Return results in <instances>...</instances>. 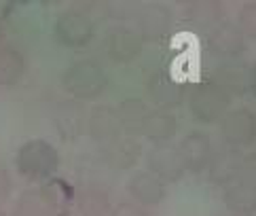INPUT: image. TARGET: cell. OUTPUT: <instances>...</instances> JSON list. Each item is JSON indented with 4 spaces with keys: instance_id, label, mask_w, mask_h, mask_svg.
<instances>
[{
    "instance_id": "6da1fadb",
    "label": "cell",
    "mask_w": 256,
    "mask_h": 216,
    "mask_svg": "<svg viewBox=\"0 0 256 216\" xmlns=\"http://www.w3.org/2000/svg\"><path fill=\"white\" fill-rule=\"evenodd\" d=\"M60 152L51 142L34 138L24 142L15 157V166L26 180L30 182H40L58 172L60 168Z\"/></svg>"
},
{
    "instance_id": "7a4b0ae2",
    "label": "cell",
    "mask_w": 256,
    "mask_h": 216,
    "mask_svg": "<svg viewBox=\"0 0 256 216\" xmlns=\"http://www.w3.org/2000/svg\"><path fill=\"white\" fill-rule=\"evenodd\" d=\"M108 83H110V78H108L106 70L102 68V64H98L94 60L72 62L62 74L64 89L70 96L80 98V100H94V98L102 96Z\"/></svg>"
},
{
    "instance_id": "3957f363",
    "label": "cell",
    "mask_w": 256,
    "mask_h": 216,
    "mask_svg": "<svg viewBox=\"0 0 256 216\" xmlns=\"http://www.w3.org/2000/svg\"><path fill=\"white\" fill-rule=\"evenodd\" d=\"M231 106V96L222 92L212 80L195 83L188 92V108L201 123H216L226 114Z\"/></svg>"
},
{
    "instance_id": "277c9868",
    "label": "cell",
    "mask_w": 256,
    "mask_h": 216,
    "mask_svg": "<svg viewBox=\"0 0 256 216\" xmlns=\"http://www.w3.org/2000/svg\"><path fill=\"white\" fill-rule=\"evenodd\" d=\"M94 34L96 24L83 11H64L53 24V36L64 47H85Z\"/></svg>"
},
{
    "instance_id": "5b68a950",
    "label": "cell",
    "mask_w": 256,
    "mask_h": 216,
    "mask_svg": "<svg viewBox=\"0 0 256 216\" xmlns=\"http://www.w3.org/2000/svg\"><path fill=\"white\" fill-rule=\"evenodd\" d=\"M220 136L231 146H248L256 140V114L248 108H237L220 119Z\"/></svg>"
},
{
    "instance_id": "8992f818",
    "label": "cell",
    "mask_w": 256,
    "mask_h": 216,
    "mask_svg": "<svg viewBox=\"0 0 256 216\" xmlns=\"http://www.w3.org/2000/svg\"><path fill=\"white\" fill-rule=\"evenodd\" d=\"M142 38L132 28H114L104 36V56L112 64H130L142 53Z\"/></svg>"
},
{
    "instance_id": "52a82bcc",
    "label": "cell",
    "mask_w": 256,
    "mask_h": 216,
    "mask_svg": "<svg viewBox=\"0 0 256 216\" xmlns=\"http://www.w3.org/2000/svg\"><path fill=\"white\" fill-rule=\"evenodd\" d=\"M178 155L182 159L184 170H188V172H204L214 157V144L206 134L193 132L186 134L178 144Z\"/></svg>"
},
{
    "instance_id": "ba28073f",
    "label": "cell",
    "mask_w": 256,
    "mask_h": 216,
    "mask_svg": "<svg viewBox=\"0 0 256 216\" xmlns=\"http://www.w3.org/2000/svg\"><path fill=\"white\" fill-rule=\"evenodd\" d=\"M146 166H148V172L157 176L161 182H178L186 172L178 155V148L168 146V144L154 146L146 157Z\"/></svg>"
},
{
    "instance_id": "9c48e42d",
    "label": "cell",
    "mask_w": 256,
    "mask_h": 216,
    "mask_svg": "<svg viewBox=\"0 0 256 216\" xmlns=\"http://www.w3.org/2000/svg\"><path fill=\"white\" fill-rule=\"evenodd\" d=\"M53 125H56L58 134L64 140H78L87 130V110L83 104L74 100L58 104L56 112H53Z\"/></svg>"
},
{
    "instance_id": "30bf717a",
    "label": "cell",
    "mask_w": 256,
    "mask_h": 216,
    "mask_svg": "<svg viewBox=\"0 0 256 216\" xmlns=\"http://www.w3.org/2000/svg\"><path fill=\"white\" fill-rule=\"evenodd\" d=\"M146 92H148L150 100L157 104L159 108H178L182 102H184V87L174 76L166 74V72H154V74L148 78L146 83Z\"/></svg>"
},
{
    "instance_id": "8fae6325",
    "label": "cell",
    "mask_w": 256,
    "mask_h": 216,
    "mask_svg": "<svg viewBox=\"0 0 256 216\" xmlns=\"http://www.w3.org/2000/svg\"><path fill=\"white\" fill-rule=\"evenodd\" d=\"M89 136L100 144H108L121 136V123H118L116 110L112 106H96L87 116Z\"/></svg>"
},
{
    "instance_id": "7c38bea8",
    "label": "cell",
    "mask_w": 256,
    "mask_h": 216,
    "mask_svg": "<svg viewBox=\"0 0 256 216\" xmlns=\"http://www.w3.org/2000/svg\"><path fill=\"white\" fill-rule=\"evenodd\" d=\"M142 155V148H140V142L132 138V136H118L112 142L102 144V157L104 161L110 168L116 170H127L132 168L136 161L140 159Z\"/></svg>"
},
{
    "instance_id": "4fadbf2b",
    "label": "cell",
    "mask_w": 256,
    "mask_h": 216,
    "mask_svg": "<svg viewBox=\"0 0 256 216\" xmlns=\"http://www.w3.org/2000/svg\"><path fill=\"white\" fill-rule=\"evenodd\" d=\"M130 195L140 206H159L161 202H166L168 188L166 182H161L150 172H136L130 180Z\"/></svg>"
},
{
    "instance_id": "5bb4252c",
    "label": "cell",
    "mask_w": 256,
    "mask_h": 216,
    "mask_svg": "<svg viewBox=\"0 0 256 216\" xmlns=\"http://www.w3.org/2000/svg\"><path fill=\"white\" fill-rule=\"evenodd\" d=\"M222 200L228 210L235 214H252L256 212V184L248 182L244 178H235L233 182L224 186Z\"/></svg>"
},
{
    "instance_id": "9a60e30c",
    "label": "cell",
    "mask_w": 256,
    "mask_h": 216,
    "mask_svg": "<svg viewBox=\"0 0 256 216\" xmlns=\"http://www.w3.org/2000/svg\"><path fill=\"white\" fill-rule=\"evenodd\" d=\"M210 47L220 56L235 58L246 51V38L235 26L220 22L216 28L210 30Z\"/></svg>"
},
{
    "instance_id": "2e32d148",
    "label": "cell",
    "mask_w": 256,
    "mask_h": 216,
    "mask_svg": "<svg viewBox=\"0 0 256 216\" xmlns=\"http://www.w3.org/2000/svg\"><path fill=\"white\" fill-rule=\"evenodd\" d=\"M170 24V11H166L163 6L144 8L142 15L138 17V34L142 40H161L168 34Z\"/></svg>"
},
{
    "instance_id": "e0dca14e",
    "label": "cell",
    "mask_w": 256,
    "mask_h": 216,
    "mask_svg": "<svg viewBox=\"0 0 256 216\" xmlns=\"http://www.w3.org/2000/svg\"><path fill=\"white\" fill-rule=\"evenodd\" d=\"M26 70H28V62L20 49L11 47V44L0 47V85L8 87L20 83Z\"/></svg>"
},
{
    "instance_id": "ac0fdd59",
    "label": "cell",
    "mask_w": 256,
    "mask_h": 216,
    "mask_svg": "<svg viewBox=\"0 0 256 216\" xmlns=\"http://www.w3.org/2000/svg\"><path fill=\"white\" fill-rule=\"evenodd\" d=\"M114 110L118 116V123H121V130L130 134H140L146 116L150 114L148 104L142 102L140 98H125L123 102H118Z\"/></svg>"
},
{
    "instance_id": "d6986e66",
    "label": "cell",
    "mask_w": 256,
    "mask_h": 216,
    "mask_svg": "<svg viewBox=\"0 0 256 216\" xmlns=\"http://www.w3.org/2000/svg\"><path fill=\"white\" fill-rule=\"evenodd\" d=\"M176 132H178V121H176V116H172L170 112H152L146 116V121L142 125V132L144 134V138H148L152 142H168L170 138L176 136Z\"/></svg>"
},
{
    "instance_id": "ffe728a7",
    "label": "cell",
    "mask_w": 256,
    "mask_h": 216,
    "mask_svg": "<svg viewBox=\"0 0 256 216\" xmlns=\"http://www.w3.org/2000/svg\"><path fill=\"white\" fill-rule=\"evenodd\" d=\"M76 208L80 216H108L110 214V197L98 186L83 188L76 197Z\"/></svg>"
},
{
    "instance_id": "44dd1931",
    "label": "cell",
    "mask_w": 256,
    "mask_h": 216,
    "mask_svg": "<svg viewBox=\"0 0 256 216\" xmlns=\"http://www.w3.org/2000/svg\"><path fill=\"white\" fill-rule=\"evenodd\" d=\"M212 83H216L228 96H244L250 87V76L240 66H220L214 72Z\"/></svg>"
},
{
    "instance_id": "7402d4cb",
    "label": "cell",
    "mask_w": 256,
    "mask_h": 216,
    "mask_svg": "<svg viewBox=\"0 0 256 216\" xmlns=\"http://www.w3.org/2000/svg\"><path fill=\"white\" fill-rule=\"evenodd\" d=\"M53 214L47 200H44L42 188H30L22 193L11 210V216H49Z\"/></svg>"
},
{
    "instance_id": "603a6c76",
    "label": "cell",
    "mask_w": 256,
    "mask_h": 216,
    "mask_svg": "<svg viewBox=\"0 0 256 216\" xmlns=\"http://www.w3.org/2000/svg\"><path fill=\"white\" fill-rule=\"evenodd\" d=\"M240 164H242V159L235 157L233 152H220V155L212 157L208 170L216 184L226 186L228 182H233L235 178H240Z\"/></svg>"
},
{
    "instance_id": "cb8c5ba5",
    "label": "cell",
    "mask_w": 256,
    "mask_h": 216,
    "mask_svg": "<svg viewBox=\"0 0 256 216\" xmlns=\"http://www.w3.org/2000/svg\"><path fill=\"white\" fill-rule=\"evenodd\" d=\"M190 8H193V11H190L193 20L204 26L206 30H212V28H216V26L220 24V13L216 11V4H212V2H195Z\"/></svg>"
},
{
    "instance_id": "d4e9b609",
    "label": "cell",
    "mask_w": 256,
    "mask_h": 216,
    "mask_svg": "<svg viewBox=\"0 0 256 216\" xmlns=\"http://www.w3.org/2000/svg\"><path fill=\"white\" fill-rule=\"evenodd\" d=\"M237 30H240L244 36L256 38V2H248L240 8V15H237Z\"/></svg>"
},
{
    "instance_id": "484cf974",
    "label": "cell",
    "mask_w": 256,
    "mask_h": 216,
    "mask_svg": "<svg viewBox=\"0 0 256 216\" xmlns=\"http://www.w3.org/2000/svg\"><path fill=\"white\" fill-rule=\"evenodd\" d=\"M108 216H150V214H148V210H146L144 206H140V204L123 202V204L114 206Z\"/></svg>"
},
{
    "instance_id": "4316f807",
    "label": "cell",
    "mask_w": 256,
    "mask_h": 216,
    "mask_svg": "<svg viewBox=\"0 0 256 216\" xmlns=\"http://www.w3.org/2000/svg\"><path fill=\"white\" fill-rule=\"evenodd\" d=\"M240 178L256 184V152H250V155H246L242 159V164H240Z\"/></svg>"
},
{
    "instance_id": "83f0119b",
    "label": "cell",
    "mask_w": 256,
    "mask_h": 216,
    "mask_svg": "<svg viewBox=\"0 0 256 216\" xmlns=\"http://www.w3.org/2000/svg\"><path fill=\"white\" fill-rule=\"evenodd\" d=\"M11 191H13V182H11V174L8 170L0 166V206H2L8 197H11Z\"/></svg>"
},
{
    "instance_id": "f1b7e54d",
    "label": "cell",
    "mask_w": 256,
    "mask_h": 216,
    "mask_svg": "<svg viewBox=\"0 0 256 216\" xmlns=\"http://www.w3.org/2000/svg\"><path fill=\"white\" fill-rule=\"evenodd\" d=\"M250 89H252V94L256 96V64L252 66V72H250Z\"/></svg>"
},
{
    "instance_id": "f546056e",
    "label": "cell",
    "mask_w": 256,
    "mask_h": 216,
    "mask_svg": "<svg viewBox=\"0 0 256 216\" xmlns=\"http://www.w3.org/2000/svg\"><path fill=\"white\" fill-rule=\"evenodd\" d=\"M49 216H72V214H68V212H53V214H49Z\"/></svg>"
},
{
    "instance_id": "4dcf8cb0",
    "label": "cell",
    "mask_w": 256,
    "mask_h": 216,
    "mask_svg": "<svg viewBox=\"0 0 256 216\" xmlns=\"http://www.w3.org/2000/svg\"><path fill=\"white\" fill-rule=\"evenodd\" d=\"M0 216H6V212L2 210V206H0Z\"/></svg>"
},
{
    "instance_id": "1f68e13d",
    "label": "cell",
    "mask_w": 256,
    "mask_h": 216,
    "mask_svg": "<svg viewBox=\"0 0 256 216\" xmlns=\"http://www.w3.org/2000/svg\"><path fill=\"white\" fill-rule=\"evenodd\" d=\"M0 40H2V24H0Z\"/></svg>"
},
{
    "instance_id": "d6a6232c",
    "label": "cell",
    "mask_w": 256,
    "mask_h": 216,
    "mask_svg": "<svg viewBox=\"0 0 256 216\" xmlns=\"http://www.w3.org/2000/svg\"><path fill=\"white\" fill-rule=\"evenodd\" d=\"M233 216H248V214H233Z\"/></svg>"
}]
</instances>
